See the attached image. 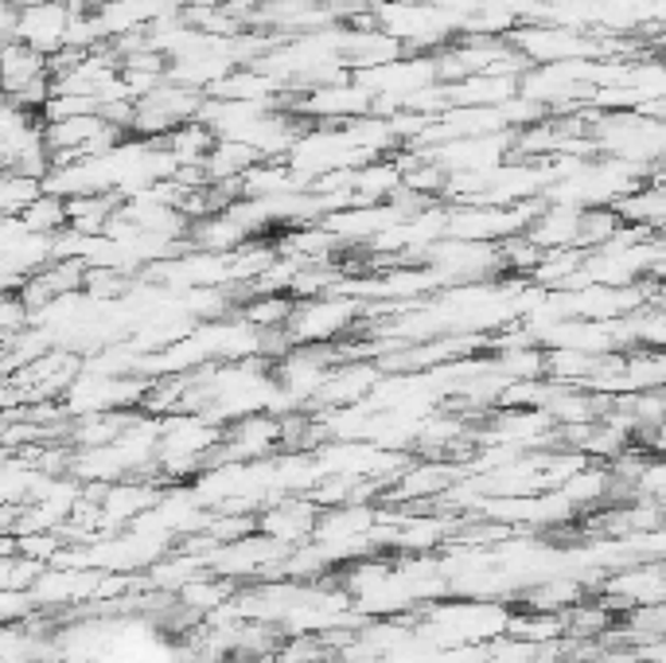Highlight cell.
<instances>
[{
	"label": "cell",
	"mask_w": 666,
	"mask_h": 663,
	"mask_svg": "<svg viewBox=\"0 0 666 663\" xmlns=\"http://www.w3.org/2000/svg\"><path fill=\"white\" fill-rule=\"evenodd\" d=\"M362 305L355 297H305V305H293L285 320V336L293 347L328 344L343 336L359 320Z\"/></svg>",
	"instance_id": "cell-1"
},
{
	"label": "cell",
	"mask_w": 666,
	"mask_h": 663,
	"mask_svg": "<svg viewBox=\"0 0 666 663\" xmlns=\"http://www.w3.org/2000/svg\"><path fill=\"white\" fill-rule=\"evenodd\" d=\"M66 28H71V4H59V0H32V4H20L16 12V44L32 47L39 56H55L59 47L66 44Z\"/></svg>",
	"instance_id": "cell-2"
},
{
	"label": "cell",
	"mask_w": 666,
	"mask_h": 663,
	"mask_svg": "<svg viewBox=\"0 0 666 663\" xmlns=\"http://www.w3.org/2000/svg\"><path fill=\"white\" fill-rule=\"evenodd\" d=\"M254 527H258V535L281 542V547L305 542L316 527V504L312 500H281V504L269 507Z\"/></svg>",
	"instance_id": "cell-3"
}]
</instances>
